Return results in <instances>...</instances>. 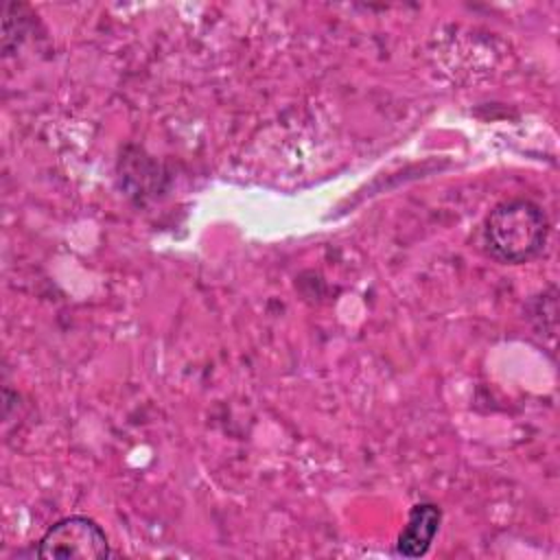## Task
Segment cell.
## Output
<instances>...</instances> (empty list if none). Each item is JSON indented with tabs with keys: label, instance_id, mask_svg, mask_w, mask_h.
<instances>
[{
	"label": "cell",
	"instance_id": "1",
	"mask_svg": "<svg viewBox=\"0 0 560 560\" xmlns=\"http://www.w3.org/2000/svg\"><path fill=\"white\" fill-rule=\"evenodd\" d=\"M549 234L545 210L529 199H505L497 203L481 228V243L490 258L521 265L536 258Z\"/></svg>",
	"mask_w": 560,
	"mask_h": 560
},
{
	"label": "cell",
	"instance_id": "3",
	"mask_svg": "<svg viewBox=\"0 0 560 560\" xmlns=\"http://www.w3.org/2000/svg\"><path fill=\"white\" fill-rule=\"evenodd\" d=\"M442 510L435 503L422 501L409 510L407 525L398 534L396 556L402 558H420L431 549L435 534L440 532Z\"/></svg>",
	"mask_w": 560,
	"mask_h": 560
},
{
	"label": "cell",
	"instance_id": "2",
	"mask_svg": "<svg viewBox=\"0 0 560 560\" xmlns=\"http://www.w3.org/2000/svg\"><path fill=\"white\" fill-rule=\"evenodd\" d=\"M39 558L105 560L112 556L105 529L90 516L72 514L55 521L33 547Z\"/></svg>",
	"mask_w": 560,
	"mask_h": 560
}]
</instances>
